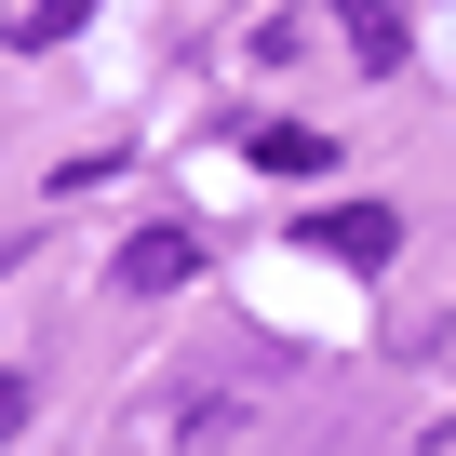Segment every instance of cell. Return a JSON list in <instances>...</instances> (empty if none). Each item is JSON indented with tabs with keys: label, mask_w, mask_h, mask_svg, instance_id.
<instances>
[{
	"label": "cell",
	"mask_w": 456,
	"mask_h": 456,
	"mask_svg": "<svg viewBox=\"0 0 456 456\" xmlns=\"http://www.w3.org/2000/svg\"><path fill=\"white\" fill-rule=\"evenodd\" d=\"M41 416V376H0V456H14V429Z\"/></svg>",
	"instance_id": "obj_6"
},
{
	"label": "cell",
	"mask_w": 456,
	"mask_h": 456,
	"mask_svg": "<svg viewBox=\"0 0 456 456\" xmlns=\"http://www.w3.org/2000/svg\"><path fill=\"white\" fill-rule=\"evenodd\" d=\"M242 148H256L269 175H322V161H336V134H309V121H256Z\"/></svg>",
	"instance_id": "obj_3"
},
{
	"label": "cell",
	"mask_w": 456,
	"mask_h": 456,
	"mask_svg": "<svg viewBox=\"0 0 456 456\" xmlns=\"http://www.w3.org/2000/svg\"><path fill=\"white\" fill-rule=\"evenodd\" d=\"M81 14H94V0H28V14H14V41H28V54H41V41H68V28H81Z\"/></svg>",
	"instance_id": "obj_5"
},
{
	"label": "cell",
	"mask_w": 456,
	"mask_h": 456,
	"mask_svg": "<svg viewBox=\"0 0 456 456\" xmlns=\"http://www.w3.org/2000/svg\"><path fill=\"white\" fill-rule=\"evenodd\" d=\"M188 269H201V228H134V242H121V269H108V282H121V296H175Z\"/></svg>",
	"instance_id": "obj_2"
},
{
	"label": "cell",
	"mask_w": 456,
	"mask_h": 456,
	"mask_svg": "<svg viewBox=\"0 0 456 456\" xmlns=\"http://www.w3.org/2000/svg\"><path fill=\"white\" fill-rule=\"evenodd\" d=\"M336 28H349V54H362L376 81L403 68V14H389V0H349V14H336Z\"/></svg>",
	"instance_id": "obj_4"
},
{
	"label": "cell",
	"mask_w": 456,
	"mask_h": 456,
	"mask_svg": "<svg viewBox=\"0 0 456 456\" xmlns=\"http://www.w3.org/2000/svg\"><path fill=\"white\" fill-rule=\"evenodd\" d=\"M389 242H403L389 201H322L309 215V256H336V269H389Z\"/></svg>",
	"instance_id": "obj_1"
}]
</instances>
